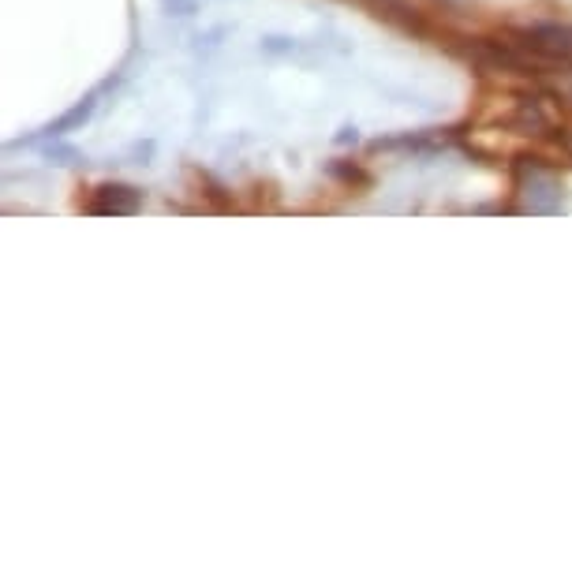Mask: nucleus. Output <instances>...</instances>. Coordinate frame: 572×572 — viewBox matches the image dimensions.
Here are the masks:
<instances>
[{
	"label": "nucleus",
	"mask_w": 572,
	"mask_h": 572,
	"mask_svg": "<svg viewBox=\"0 0 572 572\" xmlns=\"http://www.w3.org/2000/svg\"><path fill=\"white\" fill-rule=\"evenodd\" d=\"M143 206V195L128 184H101L94 191V202L86 206L90 214H135Z\"/></svg>",
	"instance_id": "obj_1"
},
{
	"label": "nucleus",
	"mask_w": 572,
	"mask_h": 572,
	"mask_svg": "<svg viewBox=\"0 0 572 572\" xmlns=\"http://www.w3.org/2000/svg\"><path fill=\"white\" fill-rule=\"evenodd\" d=\"M520 38H528L524 45H531L543 57H572V27H535L524 30Z\"/></svg>",
	"instance_id": "obj_2"
},
{
	"label": "nucleus",
	"mask_w": 572,
	"mask_h": 572,
	"mask_svg": "<svg viewBox=\"0 0 572 572\" xmlns=\"http://www.w3.org/2000/svg\"><path fill=\"white\" fill-rule=\"evenodd\" d=\"M94 105H98V90L94 94H86L75 109H68V113L60 116V120H53L49 128H45V135H64V131H75L79 124H86L90 120V113H94Z\"/></svg>",
	"instance_id": "obj_3"
}]
</instances>
